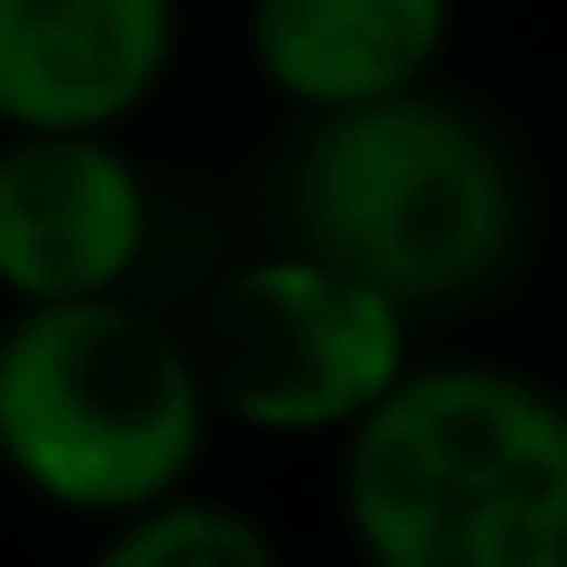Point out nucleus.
<instances>
[{
  "label": "nucleus",
  "instance_id": "obj_1",
  "mask_svg": "<svg viewBox=\"0 0 567 567\" xmlns=\"http://www.w3.org/2000/svg\"><path fill=\"white\" fill-rule=\"evenodd\" d=\"M368 567H567V401L517 368H409L342 434Z\"/></svg>",
  "mask_w": 567,
  "mask_h": 567
},
{
  "label": "nucleus",
  "instance_id": "obj_8",
  "mask_svg": "<svg viewBox=\"0 0 567 567\" xmlns=\"http://www.w3.org/2000/svg\"><path fill=\"white\" fill-rule=\"evenodd\" d=\"M92 567H284V550L250 509L176 493L159 509L117 517L101 534V550H92Z\"/></svg>",
  "mask_w": 567,
  "mask_h": 567
},
{
  "label": "nucleus",
  "instance_id": "obj_3",
  "mask_svg": "<svg viewBox=\"0 0 567 567\" xmlns=\"http://www.w3.org/2000/svg\"><path fill=\"white\" fill-rule=\"evenodd\" d=\"M209 392L142 301H59L0 326V467L68 517H134L193 484Z\"/></svg>",
  "mask_w": 567,
  "mask_h": 567
},
{
  "label": "nucleus",
  "instance_id": "obj_5",
  "mask_svg": "<svg viewBox=\"0 0 567 567\" xmlns=\"http://www.w3.org/2000/svg\"><path fill=\"white\" fill-rule=\"evenodd\" d=\"M151 250V184L117 134H0V292L109 301Z\"/></svg>",
  "mask_w": 567,
  "mask_h": 567
},
{
  "label": "nucleus",
  "instance_id": "obj_2",
  "mask_svg": "<svg viewBox=\"0 0 567 567\" xmlns=\"http://www.w3.org/2000/svg\"><path fill=\"white\" fill-rule=\"evenodd\" d=\"M284 226L292 250H318L384 301L434 309L484 292L517 259L526 184L476 109L417 84L301 125L284 159Z\"/></svg>",
  "mask_w": 567,
  "mask_h": 567
},
{
  "label": "nucleus",
  "instance_id": "obj_7",
  "mask_svg": "<svg viewBox=\"0 0 567 567\" xmlns=\"http://www.w3.org/2000/svg\"><path fill=\"white\" fill-rule=\"evenodd\" d=\"M243 42L276 101L334 117L434 84L451 51V0H250Z\"/></svg>",
  "mask_w": 567,
  "mask_h": 567
},
{
  "label": "nucleus",
  "instance_id": "obj_6",
  "mask_svg": "<svg viewBox=\"0 0 567 567\" xmlns=\"http://www.w3.org/2000/svg\"><path fill=\"white\" fill-rule=\"evenodd\" d=\"M176 42V0H0V134H117Z\"/></svg>",
  "mask_w": 567,
  "mask_h": 567
},
{
  "label": "nucleus",
  "instance_id": "obj_4",
  "mask_svg": "<svg viewBox=\"0 0 567 567\" xmlns=\"http://www.w3.org/2000/svg\"><path fill=\"white\" fill-rule=\"evenodd\" d=\"M193 368L209 392V417H234L250 434H351L409 368V309L375 284L326 267L318 250H259L226 267L200 309Z\"/></svg>",
  "mask_w": 567,
  "mask_h": 567
}]
</instances>
